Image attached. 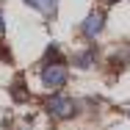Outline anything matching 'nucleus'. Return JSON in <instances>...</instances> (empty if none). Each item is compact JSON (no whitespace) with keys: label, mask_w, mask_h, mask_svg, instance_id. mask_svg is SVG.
Returning <instances> with one entry per match:
<instances>
[{"label":"nucleus","mask_w":130,"mask_h":130,"mask_svg":"<svg viewBox=\"0 0 130 130\" xmlns=\"http://www.w3.org/2000/svg\"><path fill=\"white\" fill-rule=\"evenodd\" d=\"M42 80H44V89H61L67 83V69L61 64H44Z\"/></svg>","instance_id":"f03ea898"},{"label":"nucleus","mask_w":130,"mask_h":130,"mask_svg":"<svg viewBox=\"0 0 130 130\" xmlns=\"http://www.w3.org/2000/svg\"><path fill=\"white\" fill-rule=\"evenodd\" d=\"M91 61H94V53H80L78 58H75V67L86 69V67H91Z\"/></svg>","instance_id":"20e7f679"},{"label":"nucleus","mask_w":130,"mask_h":130,"mask_svg":"<svg viewBox=\"0 0 130 130\" xmlns=\"http://www.w3.org/2000/svg\"><path fill=\"white\" fill-rule=\"evenodd\" d=\"M105 3H116V0H105Z\"/></svg>","instance_id":"0eeeda50"},{"label":"nucleus","mask_w":130,"mask_h":130,"mask_svg":"<svg viewBox=\"0 0 130 130\" xmlns=\"http://www.w3.org/2000/svg\"><path fill=\"white\" fill-rule=\"evenodd\" d=\"M47 111L55 119H69V116H75V100H69V97H50L47 100Z\"/></svg>","instance_id":"f257e3e1"},{"label":"nucleus","mask_w":130,"mask_h":130,"mask_svg":"<svg viewBox=\"0 0 130 130\" xmlns=\"http://www.w3.org/2000/svg\"><path fill=\"white\" fill-rule=\"evenodd\" d=\"M3 28H6V25H3V11H0V33H3Z\"/></svg>","instance_id":"423d86ee"},{"label":"nucleus","mask_w":130,"mask_h":130,"mask_svg":"<svg viewBox=\"0 0 130 130\" xmlns=\"http://www.w3.org/2000/svg\"><path fill=\"white\" fill-rule=\"evenodd\" d=\"M33 8H39V11H53L55 8V0H28Z\"/></svg>","instance_id":"39448f33"},{"label":"nucleus","mask_w":130,"mask_h":130,"mask_svg":"<svg viewBox=\"0 0 130 130\" xmlns=\"http://www.w3.org/2000/svg\"><path fill=\"white\" fill-rule=\"evenodd\" d=\"M100 30H103V14L94 11V14H89V17L83 20V33H86V36H94V33H100Z\"/></svg>","instance_id":"7ed1b4c3"}]
</instances>
